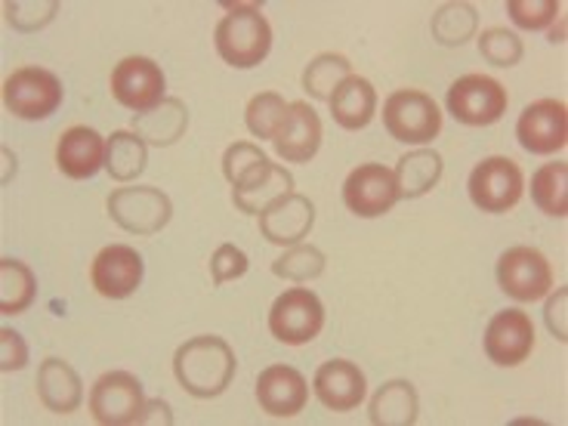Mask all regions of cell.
Masks as SVG:
<instances>
[{
    "mask_svg": "<svg viewBox=\"0 0 568 426\" xmlns=\"http://www.w3.org/2000/svg\"><path fill=\"white\" fill-rule=\"evenodd\" d=\"M479 29V16L469 3H442L433 16V38L442 47H464Z\"/></svg>",
    "mask_w": 568,
    "mask_h": 426,
    "instance_id": "cell-31",
    "label": "cell"
},
{
    "mask_svg": "<svg viewBox=\"0 0 568 426\" xmlns=\"http://www.w3.org/2000/svg\"><path fill=\"white\" fill-rule=\"evenodd\" d=\"M365 374L355 362L331 358L315 371V396L331 412H355L365 398Z\"/></svg>",
    "mask_w": 568,
    "mask_h": 426,
    "instance_id": "cell-18",
    "label": "cell"
},
{
    "mask_svg": "<svg viewBox=\"0 0 568 426\" xmlns=\"http://www.w3.org/2000/svg\"><path fill=\"white\" fill-rule=\"evenodd\" d=\"M510 105L500 81L488 74H464L448 90V112L467 128H491Z\"/></svg>",
    "mask_w": 568,
    "mask_h": 426,
    "instance_id": "cell-4",
    "label": "cell"
},
{
    "mask_svg": "<svg viewBox=\"0 0 568 426\" xmlns=\"http://www.w3.org/2000/svg\"><path fill=\"white\" fill-rule=\"evenodd\" d=\"M568 112L566 102L538 100L526 105L516 124V140L531 155H554L566 145Z\"/></svg>",
    "mask_w": 568,
    "mask_h": 426,
    "instance_id": "cell-13",
    "label": "cell"
},
{
    "mask_svg": "<svg viewBox=\"0 0 568 426\" xmlns=\"http://www.w3.org/2000/svg\"><path fill=\"white\" fill-rule=\"evenodd\" d=\"M235 353L223 337L201 334L185 341L173 355V374L189 396L216 398L223 396L235 377Z\"/></svg>",
    "mask_w": 568,
    "mask_h": 426,
    "instance_id": "cell-1",
    "label": "cell"
},
{
    "mask_svg": "<svg viewBox=\"0 0 568 426\" xmlns=\"http://www.w3.org/2000/svg\"><path fill=\"white\" fill-rule=\"evenodd\" d=\"M531 201L547 216H566L568 213V168L566 161L544 164L531 173Z\"/></svg>",
    "mask_w": 568,
    "mask_h": 426,
    "instance_id": "cell-28",
    "label": "cell"
},
{
    "mask_svg": "<svg viewBox=\"0 0 568 426\" xmlns=\"http://www.w3.org/2000/svg\"><path fill=\"white\" fill-rule=\"evenodd\" d=\"M38 294L34 272L19 260H0V313H26Z\"/></svg>",
    "mask_w": 568,
    "mask_h": 426,
    "instance_id": "cell-29",
    "label": "cell"
},
{
    "mask_svg": "<svg viewBox=\"0 0 568 426\" xmlns=\"http://www.w3.org/2000/svg\"><path fill=\"white\" fill-rule=\"evenodd\" d=\"M559 10H562V3H556V0H510L507 3V13H510L513 22L526 31L547 29Z\"/></svg>",
    "mask_w": 568,
    "mask_h": 426,
    "instance_id": "cell-37",
    "label": "cell"
},
{
    "mask_svg": "<svg viewBox=\"0 0 568 426\" xmlns=\"http://www.w3.org/2000/svg\"><path fill=\"white\" fill-rule=\"evenodd\" d=\"M256 402L272 417H294L310 402L306 377L291 365H272L256 377Z\"/></svg>",
    "mask_w": 568,
    "mask_h": 426,
    "instance_id": "cell-16",
    "label": "cell"
},
{
    "mask_svg": "<svg viewBox=\"0 0 568 426\" xmlns=\"http://www.w3.org/2000/svg\"><path fill=\"white\" fill-rule=\"evenodd\" d=\"M3 13H7V22H10L16 31H38L53 22V16L59 13V3L57 0H43V3L16 0V3H7V7H3Z\"/></svg>",
    "mask_w": 568,
    "mask_h": 426,
    "instance_id": "cell-36",
    "label": "cell"
},
{
    "mask_svg": "<svg viewBox=\"0 0 568 426\" xmlns=\"http://www.w3.org/2000/svg\"><path fill=\"white\" fill-rule=\"evenodd\" d=\"M29 365V346L13 327H0V371H22Z\"/></svg>",
    "mask_w": 568,
    "mask_h": 426,
    "instance_id": "cell-39",
    "label": "cell"
},
{
    "mask_svg": "<svg viewBox=\"0 0 568 426\" xmlns=\"http://www.w3.org/2000/svg\"><path fill=\"white\" fill-rule=\"evenodd\" d=\"M213 41H216V53L223 62L235 65V69H254L270 57L272 29L266 16L260 13V7L235 3L220 19V26L213 31Z\"/></svg>",
    "mask_w": 568,
    "mask_h": 426,
    "instance_id": "cell-2",
    "label": "cell"
},
{
    "mask_svg": "<svg viewBox=\"0 0 568 426\" xmlns=\"http://www.w3.org/2000/svg\"><path fill=\"white\" fill-rule=\"evenodd\" d=\"M3 105L22 121H43L62 105V84L53 71L26 65L3 81Z\"/></svg>",
    "mask_w": 568,
    "mask_h": 426,
    "instance_id": "cell-5",
    "label": "cell"
},
{
    "mask_svg": "<svg viewBox=\"0 0 568 426\" xmlns=\"http://www.w3.org/2000/svg\"><path fill=\"white\" fill-rule=\"evenodd\" d=\"M497 282L507 297L531 303L554 287V270L538 247H510L497 260Z\"/></svg>",
    "mask_w": 568,
    "mask_h": 426,
    "instance_id": "cell-10",
    "label": "cell"
},
{
    "mask_svg": "<svg viewBox=\"0 0 568 426\" xmlns=\"http://www.w3.org/2000/svg\"><path fill=\"white\" fill-rule=\"evenodd\" d=\"M145 412L142 384L128 371H109L90 389V414L102 426L140 424Z\"/></svg>",
    "mask_w": 568,
    "mask_h": 426,
    "instance_id": "cell-9",
    "label": "cell"
},
{
    "mask_svg": "<svg viewBox=\"0 0 568 426\" xmlns=\"http://www.w3.org/2000/svg\"><path fill=\"white\" fill-rule=\"evenodd\" d=\"M270 158L260 152V145L254 142H235V145H229L226 155H223V173H226V180L232 183V189H239V185L256 171V168H263Z\"/></svg>",
    "mask_w": 568,
    "mask_h": 426,
    "instance_id": "cell-35",
    "label": "cell"
},
{
    "mask_svg": "<svg viewBox=\"0 0 568 426\" xmlns=\"http://www.w3.org/2000/svg\"><path fill=\"white\" fill-rule=\"evenodd\" d=\"M287 112H291V102H284L278 93H256L244 109V121L256 140H275L287 121Z\"/></svg>",
    "mask_w": 568,
    "mask_h": 426,
    "instance_id": "cell-32",
    "label": "cell"
},
{
    "mask_svg": "<svg viewBox=\"0 0 568 426\" xmlns=\"http://www.w3.org/2000/svg\"><path fill=\"white\" fill-rule=\"evenodd\" d=\"M531 349H535V325L531 315L523 310H504L485 327V355L500 368L523 365Z\"/></svg>",
    "mask_w": 568,
    "mask_h": 426,
    "instance_id": "cell-14",
    "label": "cell"
},
{
    "mask_svg": "<svg viewBox=\"0 0 568 426\" xmlns=\"http://www.w3.org/2000/svg\"><path fill=\"white\" fill-rule=\"evenodd\" d=\"M291 192H294V176L284 168H278V164L266 161L239 189H232V201H235V207L242 213L260 216V213L270 211L275 201L291 195Z\"/></svg>",
    "mask_w": 568,
    "mask_h": 426,
    "instance_id": "cell-21",
    "label": "cell"
},
{
    "mask_svg": "<svg viewBox=\"0 0 568 426\" xmlns=\"http://www.w3.org/2000/svg\"><path fill=\"white\" fill-rule=\"evenodd\" d=\"M142 272H145V263L133 247L112 244V247H102L93 260L90 282L105 300H124L142 284Z\"/></svg>",
    "mask_w": 568,
    "mask_h": 426,
    "instance_id": "cell-15",
    "label": "cell"
},
{
    "mask_svg": "<svg viewBox=\"0 0 568 426\" xmlns=\"http://www.w3.org/2000/svg\"><path fill=\"white\" fill-rule=\"evenodd\" d=\"M247 254L239 251L235 244H220L211 256V275L213 284H226L235 282V278H242L244 272H247Z\"/></svg>",
    "mask_w": 568,
    "mask_h": 426,
    "instance_id": "cell-38",
    "label": "cell"
},
{
    "mask_svg": "<svg viewBox=\"0 0 568 426\" xmlns=\"http://www.w3.org/2000/svg\"><path fill=\"white\" fill-rule=\"evenodd\" d=\"M384 124L393 140L426 145L439 136V105L424 90H396L384 102Z\"/></svg>",
    "mask_w": 568,
    "mask_h": 426,
    "instance_id": "cell-3",
    "label": "cell"
},
{
    "mask_svg": "<svg viewBox=\"0 0 568 426\" xmlns=\"http://www.w3.org/2000/svg\"><path fill=\"white\" fill-rule=\"evenodd\" d=\"M353 74V65L349 59L341 57V53H318V57L306 65L303 71V87L313 100H327L334 97V90Z\"/></svg>",
    "mask_w": 568,
    "mask_h": 426,
    "instance_id": "cell-30",
    "label": "cell"
},
{
    "mask_svg": "<svg viewBox=\"0 0 568 426\" xmlns=\"http://www.w3.org/2000/svg\"><path fill=\"white\" fill-rule=\"evenodd\" d=\"M185 128H189V109L183 100H161L155 109L149 112L133 114V133L140 136L145 145H173L176 140H183Z\"/></svg>",
    "mask_w": 568,
    "mask_h": 426,
    "instance_id": "cell-24",
    "label": "cell"
},
{
    "mask_svg": "<svg viewBox=\"0 0 568 426\" xmlns=\"http://www.w3.org/2000/svg\"><path fill=\"white\" fill-rule=\"evenodd\" d=\"M442 155L436 149H417V152H408V155L398 161L396 168V185L402 199H420L429 189H436V183L442 180Z\"/></svg>",
    "mask_w": 568,
    "mask_h": 426,
    "instance_id": "cell-26",
    "label": "cell"
},
{
    "mask_svg": "<svg viewBox=\"0 0 568 426\" xmlns=\"http://www.w3.org/2000/svg\"><path fill=\"white\" fill-rule=\"evenodd\" d=\"M322 327H325V306L310 287H291L272 303L270 331L275 341L300 346L315 341Z\"/></svg>",
    "mask_w": 568,
    "mask_h": 426,
    "instance_id": "cell-8",
    "label": "cell"
},
{
    "mask_svg": "<svg viewBox=\"0 0 568 426\" xmlns=\"http://www.w3.org/2000/svg\"><path fill=\"white\" fill-rule=\"evenodd\" d=\"M109 216L133 235H155L171 223V199L155 185H130L114 189L109 195Z\"/></svg>",
    "mask_w": 568,
    "mask_h": 426,
    "instance_id": "cell-6",
    "label": "cell"
},
{
    "mask_svg": "<svg viewBox=\"0 0 568 426\" xmlns=\"http://www.w3.org/2000/svg\"><path fill=\"white\" fill-rule=\"evenodd\" d=\"M149 145L133 133V130H114L105 149V171L118 183H130L145 171Z\"/></svg>",
    "mask_w": 568,
    "mask_h": 426,
    "instance_id": "cell-27",
    "label": "cell"
},
{
    "mask_svg": "<svg viewBox=\"0 0 568 426\" xmlns=\"http://www.w3.org/2000/svg\"><path fill=\"white\" fill-rule=\"evenodd\" d=\"M272 272L287 282H313L325 272V254L313 244H294L272 263Z\"/></svg>",
    "mask_w": 568,
    "mask_h": 426,
    "instance_id": "cell-33",
    "label": "cell"
},
{
    "mask_svg": "<svg viewBox=\"0 0 568 426\" xmlns=\"http://www.w3.org/2000/svg\"><path fill=\"white\" fill-rule=\"evenodd\" d=\"M398 199L402 195H398L396 173L386 171L384 164H362L343 183V204L365 220L393 211Z\"/></svg>",
    "mask_w": 568,
    "mask_h": 426,
    "instance_id": "cell-12",
    "label": "cell"
},
{
    "mask_svg": "<svg viewBox=\"0 0 568 426\" xmlns=\"http://www.w3.org/2000/svg\"><path fill=\"white\" fill-rule=\"evenodd\" d=\"M479 53H483L488 65L510 69V65H516L523 59V41L507 29H488L479 38Z\"/></svg>",
    "mask_w": 568,
    "mask_h": 426,
    "instance_id": "cell-34",
    "label": "cell"
},
{
    "mask_svg": "<svg viewBox=\"0 0 568 426\" xmlns=\"http://www.w3.org/2000/svg\"><path fill=\"white\" fill-rule=\"evenodd\" d=\"M331 114L346 130L368 128L374 114H377V90H374V84L362 74H349L331 97Z\"/></svg>",
    "mask_w": 568,
    "mask_h": 426,
    "instance_id": "cell-23",
    "label": "cell"
},
{
    "mask_svg": "<svg viewBox=\"0 0 568 426\" xmlns=\"http://www.w3.org/2000/svg\"><path fill=\"white\" fill-rule=\"evenodd\" d=\"M105 149L109 140H102L93 128H69L59 136L57 168L69 180H90L100 168H105Z\"/></svg>",
    "mask_w": 568,
    "mask_h": 426,
    "instance_id": "cell-19",
    "label": "cell"
},
{
    "mask_svg": "<svg viewBox=\"0 0 568 426\" xmlns=\"http://www.w3.org/2000/svg\"><path fill=\"white\" fill-rule=\"evenodd\" d=\"M38 396L43 408L53 414H71L81 408L84 402V384L78 377V371L71 368L62 358H47L38 368Z\"/></svg>",
    "mask_w": 568,
    "mask_h": 426,
    "instance_id": "cell-22",
    "label": "cell"
},
{
    "mask_svg": "<svg viewBox=\"0 0 568 426\" xmlns=\"http://www.w3.org/2000/svg\"><path fill=\"white\" fill-rule=\"evenodd\" d=\"M566 300H568V291L566 287H559L556 291V297H550L547 303V327L556 334V341H568V331H566Z\"/></svg>",
    "mask_w": 568,
    "mask_h": 426,
    "instance_id": "cell-40",
    "label": "cell"
},
{
    "mask_svg": "<svg viewBox=\"0 0 568 426\" xmlns=\"http://www.w3.org/2000/svg\"><path fill=\"white\" fill-rule=\"evenodd\" d=\"M420 398L408 381H389L384 384L368 405V417L374 426H412L417 424Z\"/></svg>",
    "mask_w": 568,
    "mask_h": 426,
    "instance_id": "cell-25",
    "label": "cell"
},
{
    "mask_svg": "<svg viewBox=\"0 0 568 426\" xmlns=\"http://www.w3.org/2000/svg\"><path fill=\"white\" fill-rule=\"evenodd\" d=\"M275 152L291 161V164H303L315 158V152L322 149V118L315 114L310 102H291V112L284 128L275 136Z\"/></svg>",
    "mask_w": 568,
    "mask_h": 426,
    "instance_id": "cell-20",
    "label": "cell"
},
{
    "mask_svg": "<svg viewBox=\"0 0 568 426\" xmlns=\"http://www.w3.org/2000/svg\"><path fill=\"white\" fill-rule=\"evenodd\" d=\"M315 223V204L306 195H284L272 204L270 211L260 213V232L270 244L278 247H294L300 244Z\"/></svg>",
    "mask_w": 568,
    "mask_h": 426,
    "instance_id": "cell-17",
    "label": "cell"
},
{
    "mask_svg": "<svg viewBox=\"0 0 568 426\" xmlns=\"http://www.w3.org/2000/svg\"><path fill=\"white\" fill-rule=\"evenodd\" d=\"M112 97L130 112H149L164 100V71L145 57L121 59L112 71Z\"/></svg>",
    "mask_w": 568,
    "mask_h": 426,
    "instance_id": "cell-11",
    "label": "cell"
},
{
    "mask_svg": "<svg viewBox=\"0 0 568 426\" xmlns=\"http://www.w3.org/2000/svg\"><path fill=\"white\" fill-rule=\"evenodd\" d=\"M469 199L483 213H507L519 204L526 176L510 158H485L469 173Z\"/></svg>",
    "mask_w": 568,
    "mask_h": 426,
    "instance_id": "cell-7",
    "label": "cell"
}]
</instances>
